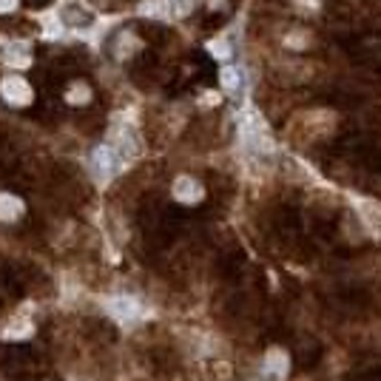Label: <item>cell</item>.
<instances>
[{
    "instance_id": "7c38bea8",
    "label": "cell",
    "mask_w": 381,
    "mask_h": 381,
    "mask_svg": "<svg viewBox=\"0 0 381 381\" xmlns=\"http://www.w3.org/2000/svg\"><path fill=\"white\" fill-rule=\"evenodd\" d=\"M137 46H140V40L131 32H120L117 34V49H114V54L120 57V60H125V57L131 54V51H137Z\"/></svg>"
},
{
    "instance_id": "2e32d148",
    "label": "cell",
    "mask_w": 381,
    "mask_h": 381,
    "mask_svg": "<svg viewBox=\"0 0 381 381\" xmlns=\"http://www.w3.org/2000/svg\"><path fill=\"white\" fill-rule=\"evenodd\" d=\"M211 51L217 57H228V51H231V49H225V40H211Z\"/></svg>"
},
{
    "instance_id": "8fae6325",
    "label": "cell",
    "mask_w": 381,
    "mask_h": 381,
    "mask_svg": "<svg viewBox=\"0 0 381 381\" xmlns=\"http://www.w3.org/2000/svg\"><path fill=\"white\" fill-rule=\"evenodd\" d=\"M32 333H34V328H32L29 319H14L12 325H6L3 330H0V336H3V339H29Z\"/></svg>"
},
{
    "instance_id": "5bb4252c",
    "label": "cell",
    "mask_w": 381,
    "mask_h": 381,
    "mask_svg": "<svg viewBox=\"0 0 381 381\" xmlns=\"http://www.w3.org/2000/svg\"><path fill=\"white\" fill-rule=\"evenodd\" d=\"M239 86H242L239 71H236V69H231V66H228V69H222V88L234 94V91H239Z\"/></svg>"
},
{
    "instance_id": "7a4b0ae2",
    "label": "cell",
    "mask_w": 381,
    "mask_h": 381,
    "mask_svg": "<svg viewBox=\"0 0 381 381\" xmlns=\"http://www.w3.org/2000/svg\"><path fill=\"white\" fill-rule=\"evenodd\" d=\"M108 145H111V151L117 154V160H120L123 165L140 154V137H137V131L131 128L128 123H123V125L114 128V134H111V143H108Z\"/></svg>"
},
{
    "instance_id": "e0dca14e",
    "label": "cell",
    "mask_w": 381,
    "mask_h": 381,
    "mask_svg": "<svg viewBox=\"0 0 381 381\" xmlns=\"http://www.w3.org/2000/svg\"><path fill=\"white\" fill-rule=\"evenodd\" d=\"M14 9H17V0H0V14L14 12Z\"/></svg>"
},
{
    "instance_id": "52a82bcc",
    "label": "cell",
    "mask_w": 381,
    "mask_h": 381,
    "mask_svg": "<svg viewBox=\"0 0 381 381\" xmlns=\"http://www.w3.org/2000/svg\"><path fill=\"white\" fill-rule=\"evenodd\" d=\"M174 197L180 202H185V205H194V202H199L205 197V190H202V185L194 177H177V182H174Z\"/></svg>"
},
{
    "instance_id": "ba28073f",
    "label": "cell",
    "mask_w": 381,
    "mask_h": 381,
    "mask_svg": "<svg viewBox=\"0 0 381 381\" xmlns=\"http://www.w3.org/2000/svg\"><path fill=\"white\" fill-rule=\"evenodd\" d=\"M197 3L199 0H160V9H162V17H168V21H180V17L194 12Z\"/></svg>"
},
{
    "instance_id": "9c48e42d",
    "label": "cell",
    "mask_w": 381,
    "mask_h": 381,
    "mask_svg": "<svg viewBox=\"0 0 381 381\" xmlns=\"http://www.w3.org/2000/svg\"><path fill=\"white\" fill-rule=\"evenodd\" d=\"M3 63L9 69H26L32 63V49L23 46V43H14V46H6L3 51Z\"/></svg>"
},
{
    "instance_id": "5b68a950",
    "label": "cell",
    "mask_w": 381,
    "mask_h": 381,
    "mask_svg": "<svg viewBox=\"0 0 381 381\" xmlns=\"http://www.w3.org/2000/svg\"><path fill=\"white\" fill-rule=\"evenodd\" d=\"M108 313H111L114 319H117V321H123V325H128V321L140 319L143 308H140V302H137V299H131V296H117V299H111V302H108Z\"/></svg>"
},
{
    "instance_id": "4fadbf2b",
    "label": "cell",
    "mask_w": 381,
    "mask_h": 381,
    "mask_svg": "<svg viewBox=\"0 0 381 381\" xmlns=\"http://www.w3.org/2000/svg\"><path fill=\"white\" fill-rule=\"evenodd\" d=\"M66 100H69L71 106H83V103L91 100V88H88L86 83H71L69 91H66Z\"/></svg>"
},
{
    "instance_id": "8992f818",
    "label": "cell",
    "mask_w": 381,
    "mask_h": 381,
    "mask_svg": "<svg viewBox=\"0 0 381 381\" xmlns=\"http://www.w3.org/2000/svg\"><path fill=\"white\" fill-rule=\"evenodd\" d=\"M262 370H265V376L284 378V376H288V370H291V358H288V353L279 350V347H271L268 353H265V358H262Z\"/></svg>"
},
{
    "instance_id": "6da1fadb",
    "label": "cell",
    "mask_w": 381,
    "mask_h": 381,
    "mask_svg": "<svg viewBox=\"0 0 381 381\" xmlns=\"http://www.w3.org/2000/svg\"><path fill=\"white\" fill-rule=\"evenodd\" d=\"M239 134H242V143L247 145V151H254V154H271L273 151V140H271V131L268 125L262 123L259 114L254 111H245L242 120H239Z\"/></svg>"
},
{
    "instance_id": "9a60e30c",
    "label": "cell",
    "mask_w": 381,
    "mask_h": 381,
    "mask_svg": "<svg viewBox=\"0 0 381 381\" xmlns=\"http://www.w3.org/2000/svg\"><path fill=\"white\" fill-rule=\"evenodd\" d=\"M361 211H365V219L373 225V231L381 234V214H378V205H361Z\"/></svg>"
},
{
    "instance_id": "277c9868",
    "label": "cell",
    "mask_w": 381,
    "mask_h": 381,
    "mask_svg": "<svg viewBox=\"0 0 381 381\" xmlns=\"http://www.w3.org/2000/svg\"><path fill=\"white\" fill-rule=\"evenodd\" d=\"M120 160H117V154L111 151V145H100L97 151L91 154V171L97 174V180H108V177H114L120 171Z\"/></svg>"
},
{
    "instance_id": "30bf717a",
    "label": "cell",
    "mask_w": 381,
    "mask_h": 381,
    "mask_svg": "<svg viewBox=\"0 0 381 381\" xmlns=\"http://www.w3.org/2000/svg\"><path fill=\"white\" fill-rule=\"evenodd\" d=\"M23 214V202L12 197V194H0V219L3 222H14L17 217Z\"/></svg>"
},
{
    "instance_id": "3957f363",
    "label": "cell",
    "mask_w": 381,
    "mask_h": 381,
    "mask_svg": "<svg viewBox=\"0 0 381 381\" xmlns=\"http://www.w3.org/2000/svg\"><path fill=\"white\" fill-rule=\"evenodd\" d=\"M0 97L9 106H29L34 94H32V86L26 83V77H21V74H6V77L0 80Z\"/></svg>"
}]
</instances>
